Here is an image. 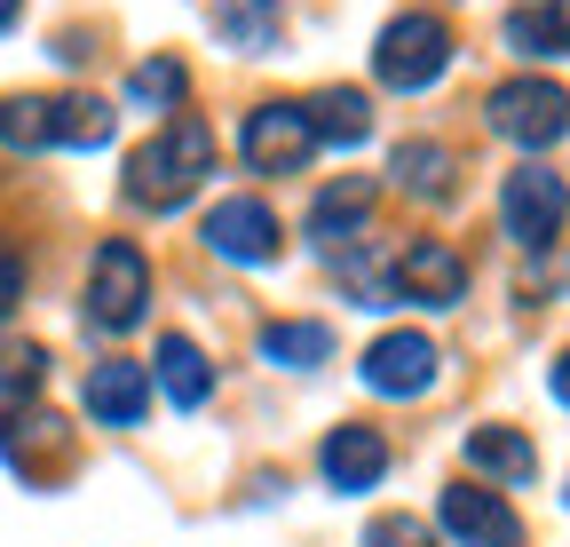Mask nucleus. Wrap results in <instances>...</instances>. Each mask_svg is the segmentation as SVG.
<instances>
[{
    "mask_svg": "<svg viewBox=\"0 0 570 547\" xmlns=\"http://www.w3.org/2000/svg\"><path fill=\"white\" fill-rule=\"evenodd\" d=\"M214 159H223V144H214V127L206 119H190V111H175L151 144H142L135 159H127V207H151V215H175L183 198L214 175Z\"/></svg>",
    "mask_w": 570,
    "mask_h": 547,
    "instance_id": "nucleus-1",
    "label": "nucleus"
},
{
    "mask_svg": "<svg viewBox=\"0 0 570 547\" xmlns=\"http://www.w3.org/2000/svg\"><path fill=\"white\" fill-rule=\"evenodd\" d=\"M452 48H460V40H452L444 17L404 9V17H389L381 40H373V80L396 88V96H420V88H436V80L452 72Z\"/></svg>",
    "mask_w": 570,
    "mask_h": 547,
    "instance_id": "nucleus-2",
    "label": "nucleus"
},
{
    "mask_svg": "<svg viewBox=\"0 0 570 547\" xmlns=\"http://www.w3.org/2000/svg\"><path fill=\"white\" fill-rule=\"evenodd\" d=\"M80 318H88L96 333H135L142 318H151V254H142L135 238H104V246H96Z\"/></svg>",
    "mask_w": 570,
    "mask_h": 547,
    "instance_id": "nucleus-3",
    "label": "nucleus"
},
{
    "mask_svg": "<svg viewBox=\"0 0 570 547\" xmlns=\"http://www.w3.org/2000/svg\"><path fill=\"white\" fill-rule=\"evenodd\" d=\"M562 223H570V183L554 175V167H515L508 183H499V231H508L515 246H531V254H547L554 238H562Z\"/></svg>",
    "mask_w": 570,
    "mask_h": 547,
    "instance_id": "nucleus-4",
    "label": "nucleus"
},
{
    "mask_svg": "<svg viewBox=\"0 0 570 547\" xmlns=\"http://www.w3.org/2000/svg\"><path fill=\"white\" fill-rule=\"evenodd\" d=\"M483 119H491L499 144L547 152V144H562V135H570V96H562L554 80H531V72H523V80H508V88H491Z\"/></svg>",
    "mask_w": 570,
    "mask_h": 547,
    "instance_id": "nucleus-5",
    "label": "nucleus"
},
{
    "mask_svg": "<svg viewBox=\"0 0 570 547\" xmlns=\"http://www.w3.org/2000/svg\"><path fill=\"white\" fill-rule=\"evenodd\" d=\"M389 302H420V310H460L468 302V254L452 238H412L389 262Z\"/></svg>",
    "mask_w": 570,
    "mask_h": 547,
    "instance_id": "nucleus-6",
    "label": "nucleus"
},
{
    "mask_svg": "<svg viewBox=\"0 0 570 547\" xmlns=\"http://www.w3.org/2000/svg\"><path fill=\"white\" fill-rule=\"evenodd\" d=\"M238 152H246L254 175H302L309 152H317L309 111H302V104H254V111H246V135H238Z\"/></svg>",
    "mask_w": 570,
    "mask_h": 547,
    "instance_id": "nucleus-7",
    "label": "nucleus"
},
{
    "mask_svg": "<svg viewBox=\"0 0 570 547\" xmlns=\"http://www.w3.org/2000/svg\"><path fill=\"white\" fill-rule=\"evenodd\" d=\"M198 238L223 254V262H238V270H262L285 246V231H277V215L262 207V198H214V215H206Z\"/></svg>",
    "mask_w": 570,
    "mask_h": 547,
    "instance_id": "nucleus-8",
    "label": "nucleus"
},
{
    "mask_svg": "<svg viewBox=\"0 0 570 547\" xmlns=\"http://www.w3.org/2000/svg\"><path fill=\"white\" fill-rule=\"evenodd\" d=\"M436 524L460 539V547H515L523 539V524H515V508L499 500L491 485H475V476H460V485H444V500H436Z\"/></svg>",
    "mask_w": 570,
    "mask_h": 547,
    "instance_id": "nucleus-9",
    "label": "nucleus"
},
{
    "mask_svg": "<svg viewBox=\"0 0 570 547\" xmlns=\"http://www.w3.org/2000/svg\"><path fill=\"white\" fill-rule=\"evenodd\" d=\"M356 381L373 397H428L436 389V341L428 333H381L365 350V365H356Z\"/></svg>",
    "mask_w": 570,
    "mask_h": 547,
    "instance_id": "nucleus-10",
    "label": "nucleus"
},
{
    "mask_svg": "<svg viewBox=\"0 0 570 547\" xmlns=\"http://www.w3.org/2000/svg\"><path fill=\"white\" fill-rule=\"evenodd\" d=\"M80 404H88V421H96V429H135L142 413H151V365H135V358H104V365H88Z\"/></svg>",
    "mask_w": 570,
    "mask_h": 547,
    "instance_id": "nucleus-11",
    "label": "nucleus"
},
{
    "mask_svg": "<svg viewBox=\"0 0 570 547\" xmlns=\"http://www.w3.org/2000/svg\"><path fill=\"white\" fill-rule=\"evenodd\" d=\"M373 207H381V183L373 175H341V183H325L309 198V238L325 254H341V246H356V238L373 231Z\"/></svg>",
    "mask_w": 570,
    "mask_h": 547,
    "instance_id": "nucleus-12",
    "label": "nucleus"
},
{
    "mask_svg": "<svg viewBox=\"0 0 570 547\" xmlns=\"http://www.w3.org/2000/svg\"><path fill=\"white\" fill-rule=\"evenodd\" d=\"M317 468H325L333 492H373L381 476H389V437H381L373 421H341V429L317 445Z\"/></svg>",
    "mask_w": 570,
    "mask_h": 547,
    "instance_id": "nucleus-13",
    "label": "nucleus"
},
{
    "mask_svg": "<svg viewBox=\"0 0 570 547\" xmlns=\"http://www.w3.org/2000/svg\"><path fill=\"white\" fill-rule=\"evenodd\" d=\"M468 476H475V485H531V476H539V452H531L523 429L483 421V429H468Z\"/></svg>",
    "mask_w": 570,
    "mask_h": 547,
    "instance_id": "nucleus-14",
    "label": "nucleus"
},
{
    "mask_svg": "<svg viewBox=\"0 0 570 547\" xmlns=\"http://www.w3.org/2000/svg\"><path fill=\"white\" fill-rule=\"evenodd\" d=\"M151 389L175 404V413H198V404L214 397V365L190 333H159V358H151Z\"/></svg>",
    "mask_w": 570,
    "mask_h": 547,
    "instance_id": "nucleus-15",
    "label": "nucleus"
},
{
    "mask_svg": "<svg viewBox=\"0 0 570 547\" xmlns=\"http://www.w3.org/2000/svg\"><path fill=\"white\" fill-rule=\"evenodd\" d=\"M389 183L412 191V198H452L460 191V152L436 144V135H404L396 159H389Z\"/></svg>",
    "mask_w": 570,
    "mask_h": 547,
    "instance_id": "nucleus-16",
    "label": "nucleus"
},
{
    "mask_svg": "<svg viewBox=\"0 0 570 547\" xmlns=\"http://www.w3.org/2000/svg\"><path fill=\"white\" fill-rule=\"evenodd\" d=\"M214 40L238 56H269L285 40V9L277 0H214Z\"/></svg>",
    "mask_w": 570,
    "mask_h": 547,
    "instance_id": "nucleus-17",
    "label": "nucleus"
},
{
    "mask_svg": "<svg viewBox=\"0 0 570 547\" xmlns=\"http://www.w3.org/2000/svg\"><path fill=\"white\" fill-rule=\"evenodd\" d=\"M302 111H309V135H317V144H341V152H356V144L373 135V96H365V88H325V96H309Z\"/></svg>",
    "mask_w": 570,
    "mask_h": 547,
    "instance_id": "nucleus-18",
    "label": "nucleus"
},
{
    "mask_svg": "<svg viewBox=\"0 0 570 547\" xmlns=\"http://www.w3.org/2000/svg\"><path fill=\"white\" fill-rule=\"evenodd\" d=\"M262 358L285 365V373H309V365L333 358V325L325 318H269L262 325Z\"/></svg>",
    "mask_w": 570,
    "mask_h": 547,
    "instance_id": "nucleus-19",
    "label": "nucleus"
},
{
    "mask_svg": "<svg viewBox=\"0 0 570 547\" xmlns=\"http://www.w3.org/2000/svg\"><path fill=\"white\" fill-rule=\"evenodd\" d=\"M0 152H56V96H0Z\"/></svg>",
    "mask_w": 570,
    "mask_h": 547,
    "instance_id": "nucleus-20",
    "label": "nucleus"
},
{
    "mask_svg": "<svg viewBox=\"0 0 570 547\" xmlns=\"http://www.w3.org/2000/svg\"><path fill=\"white\" fill-rule=\"evenodd\" d=\"M40 381H48L40 341H0V421H24V404H32Z\"/></svg>",
    "mask_w": 570,
    "mask_h": 547,
    "instance_id": "nucleus-21",
    "label": "nucleus"
},
{
    "mask_svg": "<svg viewBox=\"0 0 570 547\" xmlns=\"http://www.w3.org/2000/svg\"><path fill=\"white\" fill-rule=\"evenodd\" d=\"M111 127H119V111L104 96H56V144L63 152H104Z\"/></svg>",
    "mask_w": 570,
    "mask_h": 547,
    "instance_id": "nucleus-22",
    "label": "nucleus"
},
{
    "mask_svg": "<svg viewBox=\"0 0 570 547\" xmlns=\"http://www.w3.org/2000/svg\"><path fill=\"white\" fill-rule=\"evenodd\" d=\"M183 96H190L183 56H142L135 72H127V104L135 111H183Z\"/></svg>",
    "mask_w": 570,
    "mask_h": 547,
    "instance_id": "nucleus-23",
    "label": "nucleus"
},
{
    "mask_svg": "<svg viewBox=\"0 0 570 547\" xmlns=\"http://www.w3.org/2000/svg\"><path fill=\"white\" fill-rule=\"evenodd\" d=\"M365 547H436V531H428L420 516H373L365 524Z\"/></svg>",
    "mask_w": 570,
    "mask_h": 547,
    "instance_id": "nucleus-24",
    "label": "nucleus"
},
{
    "mask_svg": "<svg viewBox=\"0 0 570 547\" xmlns=\"http://www.w3.org/2000/svg\"><path fill=\"white\" fill-rule=\"evenodd\" d=\"M508 48H515V56H554L547 17H508Z\"/></svg>",
    "mask_w": 570,
    "mask_h": 547,
    "instance_id": "nucleus-25",
    "label": "nucleus"
},
{
    "mask_svg": "<svg viewBox=\"0 0 570 547\" xmlns=\"http://www.w3.org/2000/svg\"><path fill=\"white\" fill-rule=\"evenodd\" d=\"M24 302V254L9 246V238H0V318H9Z\"/></svg>",
    "mask_w": 570,
    "mask_h": 547,
    "instance_id": "nucleus-26",
    "label": "nucleus"
},
{
    "mask_svg": "<svg viewBox=\"0 0 570 547\" xmlns=\"http://www.w3.org/2000/svg\"><path fill=\"white\" fill-rule=\"evenodd\" d=\"M547 40H554V56H570V0H554V9H547Z\"/></svg>",
    "mask_w": 570,
    "mask_h": 547,
    "instance_id": "nucleus-27",
    "label": "nucleus"
},
{
    "mask_svg": "<svg viewBox=\"0 0 570 547\" xmlns=\"http://www.w3.org/2000/svg\"><path fill=\"white\" fill-rule=\"evenodd\" d=\"M554 397L570 404V350H562V365H554Z\"/></svg>",
    "mask_w": 570,
    "mask_h": 547,
    "instance_id": "nucleus-28",
    "label": "nucleus"
},
{
    "mask_svg": "<svg viewBox=\"0 0 570 547\" xmlns=\"http://www.w3.org/2000/svg\"><path fill=\"white\" fill-rule=\"evenodd\" d=\"M17 17H24V0H0V32H9Z\"/></svg>",
    "mask_w": 570,
    "mask_h": 547,
    "instance_id": "nucleus-29",
    "label": "nucleus"
}]
</instances>
